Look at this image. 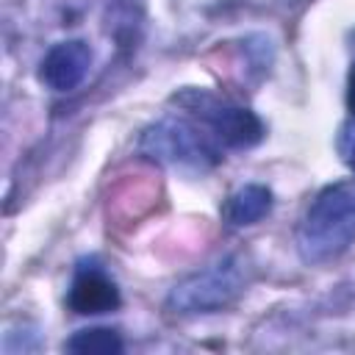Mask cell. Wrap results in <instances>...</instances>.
<instances>
[{
  "label": "cell",
  "instance_id": "ba28073f",
  "mask_svg": "<svg viewBox=\"0 0 355 355\" xmlns=\"http://www.w3.org/2000/svg\"><path fill=\"white\" fill-rule=\"evenodd\" d=\"M122 349L125 344L111 327H83L67 341V352L75 355H119Z\"/></svg>",
  "mask_w": 355,
  "mask_h": 355
},
{
  "label": "cell",
  "instance_id": "3957f363",
  "mask_svg": "<svg viewBox=\"0 0 355 355\" xmlns=\"http://www.w3.org/2000/svg\"><path fill=\"white\" fill-rule=\"evenodd\" d=\"M139 153L155 164L175 166V169H191V172H205L219 164V150L211 144L202 130H197L186 119H158L147 125L139 136Z\"/></svg>",
  "mask_w": 355,
  "mask_h": 355
},
{
  "label": "cell",
  "instance_id": "9c48e42d",
  "mask_svg": "<svg viewBox=\"0 0 355 355\" xmlns=\"http://www.w3.org/2000/svg\"><path fill=\"white\" fill-rule=\"evenodd\" d=\"M338 150H341V155H344V161H347L349 172L355 175V119H352L349 125H344V128H341Z\"/></svg>",
  "mask_w": 355,
  "mask_h": 355
},
{
  "label": "cell",
  "instance_id": "30bf717a",
  "mask_svg": "<svg viewBox=\"0 0 355 355\" xmlns=\"http://www.w3.org/2000/svg\"><path fill=\"white\" fill-rule=\"evenodd\" d=\"M347 108L355 114V69L349 75V83H347Z\"/></svg>",
  "mask_w": 355,
  "mask_h": 355
},
{
  "label": "cell",
  "instance_id": "6da1fadb",
  "mask_svg": "<svg viewBox=\"0 0 355 355\" xmlns=\"http://www.w3.org/2000/svg\"><path fill=\"white\" fill-rule=\"evenodd\" d=\"M355 244V183L324 186L297 225L302 263L319 266L341 258Z\"/></svg>",
  "mask_w": 355,
  "mask_h": 355
},
{
  "label": "cell",
  "instance_id": "5b68a950",
  "mask_svg": "<svg viewBox=\"0 0 355 355\" xmlns=\"http://www.w3.org/2000/svg\"><path fill=\"white\" fill-rule=\"evenodd\" d=\"M92 61H94V53H92L89 42L67 39V42H58L47 50V55L42 58L39 78L53 92H72L89 75Z\"/></svg>",
  "mask_w": 355,
  "mask_h": 355
},
{
  "label": "cell",
  "instance_id": "277c9868",
  "mask_svg": "<svg viewBox=\"0 0 355 355\" xmlns=\"http://www.w3.org/2000/svg\"><path fill=\"white\" fill-rule=\"evenodd\" d=\"M175 103L191 111L205 128L214 130V136L236 150H247L263 139V122L258 114H252L244 105H236L214 92L205 89H183L175 94Z\"/></svg>",
  "mask_w": 355,
  "mask_h": 355
},
{
  "label": "cell",
  "instance_id": "52a82bcc",
  "mask_svg": "<svg viewBox=\"0 0 355 355\" xmlns=\"http://www.w3.org/2000/svg\"><path fill=\"white\" fill-rule=\"evenodd\" d=\"M272 211V191L261 183H247L236 189L225 202V222L233 227H247L261 222Z\"/></svg>",
  "mask_w": 355,
  "mask_h": 355
},
{
  "label": "cell",
  "instance_id": "7a4b0ae2",
  "mask_svg": "<svg viewBox=\"0 0 355 355\" xmlns=\"http://www.w3.org/2000/svg\"><path fill=\"white\" fill-rule=\"evenodd\" d=\"M244 261L239 255H225L211 266L178 280L166 297V308L180 316L214 313L227 308L244 291Z\"/></svg>",
  "mask_w": 355,
  "mask_h": 355
},
{
  "label": "cell",
  "instance_id": "8992f818",
  "mask_svg": "<svg viewBox=\"0 0 355 355\" xmlns=\"http://www.w3.org/2000/svg\"><path fill=\"white\" fill-rule=\"evenodd\" d=\"M67 302L75 313L94 316V313H108V311L119 308L122 297H119L116 283L105 272H100L97 266H83L72 280Z\"/></svg>",
  "mask_w": 355,
  "mask_h": 355
}]
</instances>
